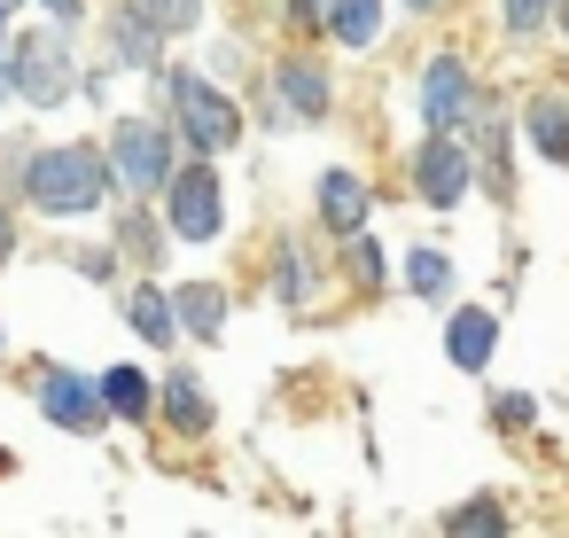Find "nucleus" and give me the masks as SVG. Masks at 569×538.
Masks as SVG:
<instances>
[{"mask_svg": "<svg viewBox=\"0 0 569 538\" xmlns=\"http://www.w3.org/2000/svg\"><path fill=\"white\" fill-rule=\"evenodd\" d=\"M110 196H118V180H110V157H102V149L63 141V149H40V157L24 165V203L48 211V219L94 211V203H110Z\"/></svg>", "mask_w": 569, "mask_h": 538, "instance_id": "1", "label": "nucleus"}, {"mask_svg": "<svg viewBox=\"0 0 569 538\" xmlns=\"http://www.w3.org/2000/svg\"><path fill=\"white\" fill-rule=\"evenodd\" d=\"M9 87H17L24 102L56 110V102L71 94V56H63V40H56V32H24L17 56H9Z\"/></svg>", "mask_w": 569, "mask_h": 538, "instance_id": "2", "label": "nucleus"}, {"mask_svg": "<svg viewBox=\"0 0 569 538\" xmlns=\"http://www.w3.org/2000/svg\"><path fill=\"white\" fill-rule=\"evenodd\" d=\"M110 180L126 188V196H157L164 180H172V141L157 133V126H118V141H110Z\"/></svg>", "mask_w": 569, "mask_h": 538, "instance_id": "3", "label": "nucleus"}, {"mask_svg": "<svg viewBox=\"0 0 569 538\" xmlns=\"http://www.w3.org/2000/svg\"><path fill=\"white\" fill-rule=\"evenodd\" d=\"M172 102H180V133L211 157V149H227V141H242V118H234V102L219 94V87H203V79H172Z\"/></svg>", "mask_w": 569, "mask_h": 538, "instance_id": "4", "label": "nucleus"}, {"mask_svg": "<svg viewBox=\"0 0 569 538\" xmlns=\"http://www.w3.org/2000/svg\"><path fill=\"white\" fill-rule=\"evenodd\" d=\"M413 180H421V203L452 211V203L468 196V149H460L452 133H429L421 157H413Z\"/></svg>", "mask_w": 569, "mask_h": 538, "instance_id": "5", "label": "nucleus"}, {"mask_svg": "<svg viewBox=\"0 0 569 538\" xmlns=\"http://www.w3.org/2000/svg\"><path fill=\"white\" fill-rule=\"evenodd\" d=\"M421 110H429V133H460L468 110H476V87H468V63L437 56L429 79H421Z\"/></svg>", "mask_w": 569, "mask_h": 538, "instance_id": "6", "label": "nucleus"}, {"mask_svg": "<svg viewBox=\"0 0 569 538\" xmlns=\"http://www.w3.org/2000/svg\"><path fill=\"white\" fill-rule=\"evenodd\" d=\"M164 188H172V235L211 242V235H219V219H227V211H219V180L196 165V172H172Z\"/></svg>", "mask_w": 569, "mask_h": 538, "instance_id": "7", "label": "nucleus"}, {"mask_svg": "<svg viewBox=\"0 0 569 538\" xmlns=\"http://www.w3.org/2000/svg\"><path fill=\"white\" fill-rule=\"evenodd\" d=\"M40 414L56 429H102L110 406H102V382H79V375H40Z\"/></svg>", "mask_w": 569, "mask_h": 538, "instance_id": "8", "label": "nucleus"}, {"mask_svg": "<svg viewBox=\"0 0 569 538\" xmlns=\"http://www.w3.org/2000/svg\"><path fill=\"white\" fill-rule=\"evenodd\" d=\"M491 343H499V320H491L483 305H468V312H452V320H445V351H452L460 367H483V359H491Z\"/></svg>", "mask_w": 569, "mask_h": 538, "instance_id": "9", "label": "nucleus"}, {"mask_svg": "<svg viewBox=\"0 0 569 538\" xmlns=\"http://www.w3.org/2000/svg\"><path fill=\"white\" fill-rule=\"evenodd\" d=\"M320 219H328L336 235H359V219H367V188H359L351 172H328V180H320Z\"/></svg>", "mask_w": 569, "mask_h": 538, "instance_id": "10", "label": "nucleus"}, {"mask_svg": "<svg viewBox=\"0 0 569 538\" xmlns=\"http://www.w3.org/2000/svg\"><path fill=\"white\" fill-rule=\"evenodd\" d=\"M102 406L126 414V421H141V414L157 406V382H149L141 367H110V375H102Z\"/></svg>", "mask_w": 569, "mask_h": 538, "instance_id": "11", "label": "nucleus"}, {"mask_svg": "<svg viewBox=\"0 0 569 538\" xmlns=\"http://www.w3.org/2000/svg\"><path fill=\"white\" fill-rule=\"evenodd\" d=\"M530 141H538V157L569 165V102H561V94H538V102H530Z\"/></svg>", "mask_w": 569, "mask_h": 538, "instance_id": "12", "label": "nucleus"}, {"mask_svg": "<svg viewBox=\"0 0 569 538\" xmlns=\"http://www.w3.org/2000/svg\"><path fill=\"white\" fill-rule=\"evenodd\" d=\"M281 94L297 118H328V71L320 63H281Z\"/></svg>", "mask_w": 569, "mask_h": 538, "instance_id": "13", "label": "nucleus"}, {"mask_svg": "<svg viewBox=\"0 0 569 538\" xmlns=\"http://www.w3.org/2000/svg\"><path fill=\"white\" fill-rule=\"evenodd\" d=\"M172 320L196 328V336H219L227 328V289H180L172 297Z\"/></svg>", "mask_w": 569, "mask_h": 538, "instance_id": "14", "label": "nucleus"}, {"mask_svg": "<svg viewBox=\"0 0 569 538\" xmlns=\"http://www.w3.org/2000/svg\"><path fill=\"white\" fill-rule=\"evenodd\" d=\"M164 414H172L180 437H196V429L211 421V398L196 390V375H164Z\"/></svg>", "mask_w": 569, "mask_h": 538, "instance_id": "15", "label": "nucleus"}, {"mask_svg": "<svg viewBox=\"0 0 569 538\" xmlns=\"http://www.w3.org/2000/svg\"><path fill=\"white\" fill-rule=\"evenodd\" d=\"M328 32H336L343 48H367V40L382 32V0H336V9H328Z\"/></svg>", "mask_w": 569, "mask_h": 538, "instance_id": "16", "label": "nucleus"}, {"mask_svg": "<svg viewBox=\"0 0 569 538\" xmlns=\"http://www.w3.org/2000/svg\"><path fill=\"white\" fill-rule=\"evenodd\" d=\"M126 320L141 328V343H172V297H157V289H133V305H126Z\"/></svg>", "mask_w": 569, "mask_h": 538, "instance_id": "17", "label": "nucleus"}, {"mask_svg": "<svg viewBox=\"0 0 569 538\" xmlns=\"http://www.w3.org/2000/svg\"><path fill=\"white\" fill-rule=\"evenodd\" d=\"M110 40H118V63H149L164 32H157V24H141L133 9H118V24H110Z\"/></svg>", "mask_w": 569, "mask_h": 538, "instance_id": "18", "label": "nucleus"}, {"mask_svg": "<svg viewBox=\"0 0 569 538\" xmlns=\"http://www.w3.org/2000/svg\"><path fill=\"white\" fill-rule=\"evenodd\" d=\"M445 530H460V538H499V530H507V515H499V499H468V507H452V515H445Z\"/></svg>", "mask_w": 569, "mask_h": 538, "instance_id": "19", "label": "nucleus"}, {"mask_svg": "<svg viewBox=\"0 0 569 538\" xmlns=\"http://www.w3.org/2000/svg\"><path fill=\"white\" fill-rule=\"evenodd\" d=\"M196 9H203V0H133V17H141V24H157V32H188V24H196Z\"/></svg>", "mask_w": 569, "mask_h": 538, "instance_id": "20", "label": "nucleus"}, {"mask_svg": "<svg viewBox=\"0 0 569 538\" xmlns=\"http://www.w3.org/2000/svg\"><path fill=\"white\" fill-rule=\"evenodd\" d=\"M406 281H413L421 297H445V281H452V266H445V250H413V266H406Z\"/></svg>", "mask_w": 569, "mask_h": 538, "instance_id": "21", "label": "nucleus"}, {"mask_svg": "<svg viewBox=\"0 0 569 538\" xmlns=\"http://www.w3.org/2000/svg\"><path fill=\"white\" fill-rule=\"evenodd\" d=\"M351 281H367V289L382 281V250L375 242H351Z\"/></svg>", "mask_w": 569, "mask_h": 538, "instance_id": "22", "label": "nucleus"}, {"mask_svg": "<svg viewBox=\"0 0 569 538\" xmlns=\"http://www.w3.org/2000/svg\"><path fill=\"white\" fill-rule=\"evenodd\" d=\"M546 9H553V0H507V24H515V32H530Z\"/></svg>", "mask_w": 569, "mask_h": 538, "instance_id": "23", "label": "nucleus"}, {"mask_svg": "<svg viewBox=\"0 0 569 538\" xmlns=\"http://www.w3.org/2000/svg\"><path fill=\"white\" fill-rule=\"evenodd\" d=\"M126 242H133V250H141V266H149V258H157V235H149V227H141V219H126Z\"/></svg>", "mask_w": 569, "mask_h": 538, "instance_id": "24", "label": "nucleus"}, {"mask_svg": "<svg viewBox=\"0 0 569 538\" xmlns=\"http://www.w3.org/2000/svg\"><path fill=\"white\" fill-rule=\"evenodd\" d=\"M40 9H48L56 24H79V0H40Z\"/></svg>", "mask_w": 569, "mask_h": 538, "instance_id": "25", "label": "nucleus"}, {"mask_svg": "<svg viewBox=\"0 0 569 538\" xmlns=\"http://www.w3.org/2000/svg\"><path fill=\"white\" fill-rule=\"evenodd\" d=\"M0 266H9V211H0Z\"/></svg>", "mask_w": 569, "mask_h": 538, "instance_id": "26", "label": "nucleus"}, {"mask_svg": "<svg viewBox=\"0 0 569 538\" xmlns=\"http://www.w3.org/2000/svg\"><path fill=\"white\" fill-rule=\"evenodd\" d=\"M9 94H17V87H9V63H0V102H9Z\"/></svg>", "mask_w": 569, "mask_h": 538, "instance_id": "27", "label": "nucleus"}, {"mask_svg": "<svg viewBox=\"0 0 569 538\" xmlns=\"http://www.w3.org/2000/svg\"><path fill=\"white\" fill-rule=\"evenodd\" d=\"M406 9H445V0H406Z\"/></svg>", "mask_w": 569, "mask_h": 538, "instance_id": "28", "label": "nucleus"}, {"mask_svg": "<svg viewBox=\"0 0 569 538\" xmlns=\"http://www.w3.org/2000/svg\"><path fill=\"white\" fill-rule=\"evenodd\" d=\"M553 9H561V24H569V0H553Z\"/></svg>", "mask_w": 569, "mask_h": 538, "instance_id": "29", "label": "nucleus"}, {"mask_svg": "<svg viewBox=\"0 0 569 538\" xmlns=\"http://www.w3.org/2000/svg\"><path fill=\"white\" fill-rule=\"evenodd\" d=\"M0 9H17V0H0Z\"/></svg>", "mask_w": 569, "mask_h": 538, "instance_id": "30", "label": "nucleus"}]
</instances>
